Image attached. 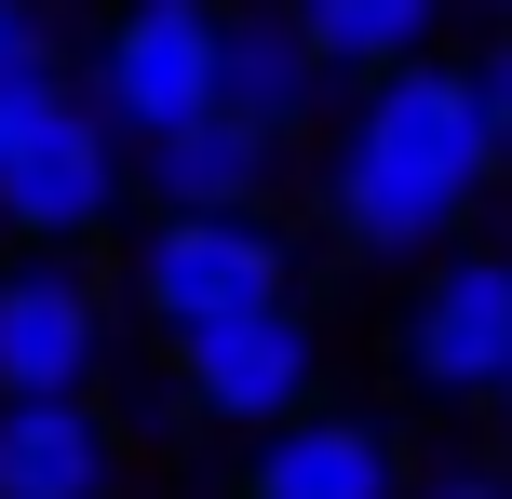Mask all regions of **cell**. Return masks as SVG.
Instances as JSON below:
<instances>
[{
  "mask_svg": "<svg viewBox=\"0 0 512 499\" xmlns=\"http://www.w3.org/2000/svg\"><path fill=\"white\" fill-rule=\"evenodd\" d=\"M499 162L486 122H472L459 54H418V68H378L324 108V149H310V203H324V243L351 270H418L486 216Z\"/></svg>",
  "mask_w": 512,
  "mask_h": 499,
  "instance_id": "cell-1",
  "label": "cell"
},
{
  "mask_svg": "<svg viewBox=\"0 0 512 499\" xmlns=\"http://www.w3.org/2000/svg\"><path fill=\"white\" fill-rule=\"evenodd\" d=\"M297 270H310V243L283 230V203H243V216H149L122 297H135V324L176 351V338H203V324H230V311L297 297Z\"/></svg>",
  "mask_w": 512,
  "mask_h": 499,
  "instance_id": "cell-2",
  "label": "cell"
},
{
  "mask_svg": "<svg viewBox=\"0 0 512 499\" xmlns=\"http://www.w3.org/2000/svg\"><path fill=\"white\" fill-rule=\"evenodd\" d=\"M216 14H230V0H108V14H95L68 95L122 135V162L216 108Z\"/></svg>",
  "mask_w": 512,
  "mask_h": 499,
  "instance_id": "cell-3",
  "label": "cell"
},
{
  "mask_svg": "<svg viewBox=\"0 0 512 499\" xmlns=\"http://www.w3.org/2000/svg\"><path fill=\"white\" fill-rule=\"evenodd\" d=\"M324 392H337V351H324V311H310V297H270V311H230V324H203V338H176V419L230 432V446L283 432Z\"/></svg>",
  "mask_w": 512,
  "mask_h": 499,
  "instance_id": "cell-4",
  "label": "cell"
},
{
  "mask_svg": "<svg viewBox=\"0 0 512 499\" xmlns=\"http://www.w3.org/2000/svg\"><path fill=\"white\" fill-rule=\"evenodd\" d=\"M391 365H405V392H432V405H486L499 392V378H512V243L459 230L445 257L405 270Z\"/></svg>",
  "mask_w": 512,
  "mask_h": 499,
  "instance_id": "cell-5",
  "label": "cell"
},
{
  "mask_svg": "<svg viewBox=\"0 0 512 499\" xmlns=\"http://www.w3.org/2000/svg\"><path fill=\"white\" fill-rule=\"evenodd\" d=\"M122 216H135L122 135H108L81 95H54L41 122H27V149L0 162V243H14V257H95Z\"/></svg>",
  "mask_w": 512,
  "mask_h": 499,
  "instance_id": "cell-6",
  "label": "cell"
},
{
  "mask_svg": "<svg viewBox=\"0 0 512 499\" xmlns=\"http://www.w3.org/2000/svg\"><path fill=\"white\" fill-rule=\"evenodd\" d=\"M108 351H122V297L81 257H0V405L108 392Z\"/></svg>",
  "mask_w": 512,
  "mask_h": 499,
  "instance_id": "cell-7",
  "label": "cell"
},
{
  "mask_svg": "<svg viewBox=\"0 0 512 499\" xmlns=\"http://www.w3.org/2000/svg\"><path fill=\"white\" fill-rule=\"evenodd\" d=\"M230 499H405V432L378 405H297L283 432H256L230 459Z\"/></svg>",
  "mask_w": 512,
  "mask_h": 499,
  "instance_id": "cell-8",
  "label": "cell"
},
{
  "mask_svg": "<svg viewBox=\"0 0 512 499\" xmlns=\"http://www.w3.org/2000/svg\"><path fill=\"white\" fill-rule=\"evenodd\" d=\"M216 108L256 122L270 149H310V135H324L337 81L310 68V41L283 27V0H230V14H216Z\"/></svg>",
  "mask_w": 512,
  "mask_h": 499,
  "instance_id": "cell-9",
  "label": "cell"
},
{
  "mask_svg": "<svg viewBox=\"0 0 512 499\" xmlns=\"http://www.w3.org/2000/svg\"><path fill=\"white\" fill-rule=\"evenodd\" d=\"M122 486H135V432L108 392L0 405V499H122Z\"/></svg>",
  "mask_w": 512,
  "mask_h": 499,
  "instance_id": "cell-10",
  "label": "cell"
},
{
  "mask_svg": "<svg viewBox=\"0 0 512 499\" xmlns=\"http://www.w3.org/2000/svg\"><path fill=\"white\" fill-rule=\"evenodd\" d=\"M283 189V149L256 122H230V108H203V122H176L162 149H135V203L149 216H243Z\"/></svg>",
  "mask_w": 512,
  "mask_h": 499,
  "instance_id": "cell-11",
  "label": "cell"
},
{
  "mask_svg": "<svg viewBox=\"0 0 512 499\" xmlns=\"http://www.w3.org/2000/svg\"><path fill=\"white\" fill-rule=\"evenodd\" d=\"M283 27L310 41V68L351 95V81H378V68H418V54H445V0H283Z\"/></svg>",
  "mask_w": 512,
  "mask_h": 499,
  "instance_id": "cell-12",
  "label": "cell"
},
{
  "mask_svg": "<svg viewBox=\"0 0 512 499\" xmlns=\"http://www.w3.org/2000/svg\"><path fill=\"white\" fill-rule=\"evenodd\" d=\"M459 81H472V122H486V162L512 176V14H499L486 41L459 54Z\"/></svg>",
  "mask_w": 512,
  "mask_h": 499,
  "instance_id": "cell-13",
  "label": "cell"
},
{
  "mask_svg": "<svg viewBox=\"0 0 512 499\" xmlns=\"http://www.w3.org/2000/svg\"><path fill=\"white\" fill-rule=\"evenodd\" d=\"M405 499H512V473L486 446H459V459H405Z\"/></svg>",
  "mask_w": 512,
  "mask_h": 499,
  "instance_id": "cell-14",
  "label": "cell"
},
{
  "mask_svg": "<svg viewBox=\"0 0 512 499\" xmlns=\"http://www.w3.org/2000/svg\"><path fill=\"white\" fill-rule=\"evenodd\" d=\"M27 68H68L54 54V14L41 0H0V81H27Z\"/></svg>",
  "mask_w": 512,
  "mask_h": 499,
  "instance_id": "cell-15",
  "label": "cell"
},
{
  "mask_svg": "<svg viewBox=\"0 0 512 499\" xmlns=\"http://www.w3.org/2000/svg\"><path fill=\"white\" fill-rule=\"evenodd\" d=\"M54 95H68V68H27V81H0V162L27 149V122H41Z\"/></svg>",
  "mask_w": 512,
  "mask_h": 499,
  "instance_id": "cell-16",
  "label": "cell"
},
{
  "mask_svg": "<svg viewBox=\"0 0 512 499\" xmlns=\"http://www.w3.org/2000/svg\"><path fill=\"white\" fill-rule=\"evenodd\" d=\"M486 432H499V473H512V378H499V392H486Z\"/></svg>",
  "mask_w": 512,
  "mask_h": 499,
  "instance_id": "cell-17",
  "label": "cell"
},
{
  "mask_svg": "<svg viewBox=\"0 0 512 499\" xmlns=\"http://www.w3.org/2000/svg\"><path fill=\"white\" fill-rule=\"evenodd\" d=\"M445 14H486V27H499V14H512V0H445Z\"/></svg>",
  "mask_w": 512,
  "mask_h": 499,
  "instance_id": "cell-18",
  "label": "cell"
},
{
  "mask_svg": "<svg viewBox=\"0 0 512 499\" xmlns=\"http://www.w3.org/2000/svg\"><path fill=\"white\" fill-rule=\"evenodd\" d=\"M41 14H54V0H41Z\"/></svg>",
  "mask_w": 512,
  "mask_h": 499,
  "instance_id": "cell-19",
  "label": "cell"
}]
</instances>
